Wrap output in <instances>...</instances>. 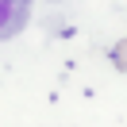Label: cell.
<instances>
[{
    "instance_id": "1",
    "label": "cell",
    "mask_w": 127,
    "mask_h": 127,
    "mask_svg": "<svg viewBox=\"0 0 127 127\" xmlns=\"http://www.w3.org/2000/svg\"><path fill=\"white\" fill-rule=\"evenodd\" d=\"M31 19V0H0V42L16 39Z\"/></svg>"
},
{
    "instance_id": "2",
    "label": "cell",
    "mask_w": 127,
    "mask_h": 127,
    "mask_svg": "<svg viewBox=\"0 0 127 127\" xmlns=\"http://www.w3.org/2000/svg\"><path fill=\"white\" fill-rule=\"evenodd\" d=\"M112 65H116L119 73H127V39H119L116 46H112Z\"/></svg>"
}]
</instances>
